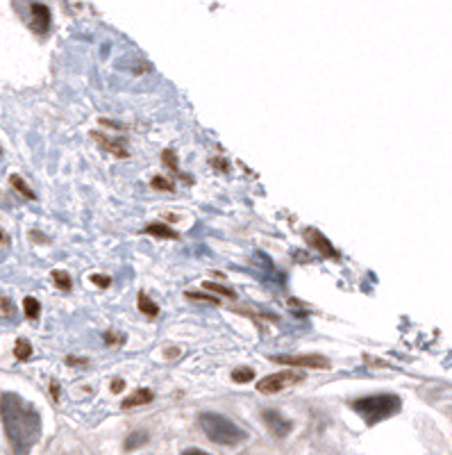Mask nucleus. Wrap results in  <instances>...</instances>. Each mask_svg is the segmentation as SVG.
I'll list each match as a JSON object with an SVG mask.
<instances>
[{
	"label": "nucleus",
	"instance_id": "obj_34",
	"mask_svg": "<svg viewBox=\"0 0 452 455\" xmlns=\"http://www.w3.org/2000/svg\"><path fill=\"white\" fill-rule=\"evenodd\" d=\"M0 153H3V148H0Z\"/></svg>",
	"mask_w": 452,
	"mask_h": 455
},
{
	"label": "nucleus",
	"instance_id": "obj_17",
	"mask_svg": "<svg viewBox=\"0 0 452 455\" xmlns=\"http://www.w3.org/2000/svg\"><path fill=\"white\" fill-rule=\"evenodd\" d=\"M255 380V371L250 367H239L232 371V383L243 385V383H253Z\"/></svg>",
	"mask_w": 452,
	"mask_h": 455
},
{
	"label": "nucleus",
	"instance_id": "obj_29",
	"mask_svg": "<svg viewBox=\"0 0 452 455\" xmlns=\"http://www.w3.org/2000/svg\"><path fill=\"white\" fill-rule=\"evenodd\" d=\"M30 237H32V242H41V244H50V239H46V235H41V233H37V230H32V233H30Z\"/></svg>",
	"mask_w": 452,
	"mask_h": 455
},
{
	"label": "nucleus",
	"instance_id": "obj_24",
	"mask_svg": "<svg viewBox=\"0 0 452 455\" xmlns=\"http://www.w3.org/2000/svg\"><path fill=\"white\" fill-rule=\"evenodd\" d=\"M0 314H3V316H12L14 314V303H12L10 296L0 294Z\"/></svg>",
	"mask_w": 452,
	"mask_h": 455
},
{
	"label": "nucleus",
	"instance_id": "obj_26",
	"mask_svg": "<svg viewBox=\"0 0 452 455\" xmlns=\"http://www.w3.org/2000/svg\"><path fill=\"white\" fill-rule=\"evenodd\" d=\"M91 282H93V285H98L100 289H105V287H109L111 278H109V276H98V273H93V276H91Z\"/></svg>",
	"mask_w": 452,
	"mask_h": 455
},
{
	"label": "nucleus",
	"instance_id": "obj_31",
	"mask_svg": "<svg viewBox=\"0 0 452 455\" xmlns=\"http://www.w3.org/2000/svg\"><path fill=\"white\" fill-rule=\"evenodd\" d=\"M180 353H182L180 348H169V350H166V357H169V360H176V357H180Z\"/></svg>",
	"mask_w": 452,
	"mask_h": 455
},
{
	"label": "nucleus",
	"instance_id": "obj_7",
	"mask_svg": "<svg viewBox=\"0 0 452 455\" xmlns=\"http://www.w3.org/2000/svg\"><path fill=\"white\" fill-rule=\"evenodd\" d=\"M302 235H305V242H307L311 248H314V251H318V255H323V257H338L336 248L329 244V239L320 235L316 228H307Z\"/></svg>",
	"mask_w": 452,
	"mask_h": 455
},
{
	"label": "nucleus",
	"instance_id": "obj_27",
	"mask_svg": "<svg viewBox=\"0 0 452 455\" xmlns=\"http://www.w3.org/2000/svg\"><path fill=\"white\" fill-rule=\"evenodd\" d=\"M109 390H111V394H120L125 390V383L120 380V378H116V380H111V385H109Z\"/></svg>",
	"mask_w": 452,
	"mask_h": 455
},
{
	"label": "nucleus",
	"instance_id": "obj_23",
	"mask_svg": "<svg viewBox=\"0 0 452 455\" xmlns=\"http://www.w3.org/2000/svg\"><path fill=\"white\" fill-rule=\"evenodd\" d=\"M102 339H105V344L107 346H123V341L125 337L120 332H114V330H107L105 334H102Z\"/></svg>",
	"mask_w": 452,
	"mask_h": 455
},
{
	"label": "nucleus",
	"instance_id": "obj_13",
	"mask_svg": "<svg viewBox=\"0 0 452 455\" xmlns=\"http://www.w3.org/2000/svg\"><path fill=\"white\" fill-rule=\"evenodd\" d=\"M162 162H164V164H166V167H169V169H171L173 173H176L178 178H185V180H189V183H191V176H185V173H182V171H180L178 153L173 151V148H166V151L162 153Z\"/></svg>",
	"mask_w": 452,
	"mask_h": 455
},
{
	"label": "nucleus",
	"instance_id": "obj_18",
	"mask_svg": "<svg viewBox=\"0 0 452 455\" xmlns=\"http://www.w3.org/2000/svg\"><path fill=\"white\" fill-rule=\"evenodd\" d=\"M14 355H16V360H21V362L30 360L32 357V344L28 339H19V341H16V346H14Z\"/></svg>",
	"mask_w": 452,
	"mask_h": 455
},
{
	"label": "nucleus",
	"instance_id": "obj_3",
	"mask_svg": "<svg viewBox=\"0 0 452 455\" xmlns=\"http://www.w3.org/2000/svg\"><path fill=\"white\" fill-rule=\"evenodd\" d=\"M200 428H203V433L210 437L214 444H221V446H237L248 440V433L243 431V428H239L228 417L216 415V412H205V415H200Z\"/></svg>",
	"mask_w": 452,
	"mask_h": 455
},
{
	"label": "nucleus",
	"instance_id": "obj_9",
	"mask_svg": "<svg viewBox=\"0 0 452 455\" xmlns=\"http://www.w3.org/2000/svg\"><path fill=\"white\" fill-rule=\"evenodd\" d=\"M153 401H155V392H153V390L139 387L137 392H132L123 403H120V408H123V410H132V408L148 406V403H153Z\"/></svg>",
	"mask_w": 452,
	"mask_h": 455
},
{
	"label": "nucleus",
	"instance_id": "obj_30",
	"mask_svg": "<svg viewBox=\"0 0 452 455\" xmlns=\"http://www.w3.org/2000/svg\"><path fill=\"white\" fill-rule=\"evenodd\" d=\"M50 396L59 401V383L57 380H50Z\"/></svg>",
	"mask_w": 452,
	"mask_h": 455
},
{
	"label": "nucleus",
	"instance_id": "obj_11",
	"mask_svg": "<svg viewBox=\"0 0 452 455\" xmlns=\"http://www.w3.org/2000/svg\"><path fill=\"white\" fill-rule=\"evenodd\" d=\"M137 307H139V312H141L143 316H148V319H157V316H159V305L155 303V300L148 296L146 291H139Z\"/></svg>",
	"mask_w": 452,
	"mask_h": 455
},
{
	"label": "nucleus",
	"instance_id": "obj_32",
	"mask_svg": "<svg viewBox=\"0 0 452 455\" xmlns=\"http://www.w3.org/2000/svg\"><path fill=\"white\" fill-rule=\"evenodd\" d=\"M182 455H210V453H205V451H200V449H189V451H185Z\"/></svg>",
	"mask_w": 452,
	"mask_h": 455
},
{
	"label": "nucleus",
	"instance_id": "obj_10",
	"mask_svg": "<svg viewBox=\"0 0 452 455\" xmlns=\"http://www.w3.org/2000/svg\"><path fill=\"white\" fill-rule=\"evenodd\" d=\"M91 139H95L98 141L102 148H105L107 153H111L114 157H118V160H125L130 153H127V148L123 146V141H111V139H107L105 134L102 132H91Z\"/></svg>",
	"mask_w": 452,
	"mask_h": 455
},
{
	"label": "nucleus",
	"instance_id": "obj_15",
	"mask_svg": "<svg viewBox=\"0 0 452 455\" xmlns=\"http://www.w3.org/2000/svg\"><path fill=\"white\" fill-rule=\"evenodd\" d=\"M146 442H148V433L134 431L132 435H127V440H125V444H123V451H137V449H141Z\"/></svg>",
	"mask_w": 452,
	"mask_h": 455
},
{
	"label": "nucleus",
	"instance_id": "obj_28",
	"mask_svg": "<svg viewBox=\"0 0 452 455\" xmlns=\"http://www.w3.org/2000/svg\"><path fill=\"white\" fill-rule=\"evenodd\" d=\"M210 162H212V167H214V169H219V171H228V169H230V167H228V162H225V160L212 157Z\"/></svg>",
	"mask_w": 452,
	"mask_h": 455
},
{
	"label": "nucleus",
	"instance_id": "obj_14",
	"mask_svg": "<svg viewBox=\"0 0 452 455\" xmlns=\"http://www.w3.org/2000/svg\"><path fill=\"white\" fill-rule=\"evenodd\" d=\"M10 185L16 189V192H19L23 199H28V201H37V194L32 192V189L28 187V183H25V180L19 176V173H12L10 176Z\"/></svg>",
	"mask_w": 452,
	"mask_h": 455
},
{
	"label": "nucleus",
	"instance_id": "obj_21",
	"mask_svg": "<svg viewBox=\"0 0 452 455\" xmlns=\"http://www.w3.org/2000/svg\"><path fill=\"white\" fill-rule=\"evenodd\" d=\"M53 280L62 291H71V276L66 271H53Z\"/></svg>",
	"mask_w": 452,
	"mask_h": 455
},
{
	"label": "nucleus",
	"instance_id": "obj_22",
	"mask_svg": "<svg viewBox=\"0 0 452 455\" xmlns=\"http://www.w3.org/2000/svg\"><path fill=\"white\" fill-rule=\"evenodd\" d=\"M189 300H200V303H210V305H221V300L210 294H200V291H187L185 294Z\"/></svg>",
	"mask_w": 452,
	"mask_h": 455
},
{
	"label": "nucleus",
	"instance_id": "obj_2",
	"mask_svg": "<svg viewBox=\"0 0 452 455\" xmlns=\"http://www.w3.org/2000/svg\"><path fill=\"white\" fill-rule=\"evenodd\" d=\"M400 408H403V401L396 394H373V396L352 401V410L366 422V426H375L393 417L396 412H400Z\"/></svg>",
	"mask_w": 452,
	"mask_h": 455
},
{
	"label": "nucleus",
	"instance_id": "obj_25",
	"mask_svg": "<svg viewBox=\"0 0 452 455\" xmlns=\"http://www.w3.org/2000/svg\"><path fill=\"white\" fill-rule=\"evenodd\" d=\"M66 364H68V367H80V369H86L91 362H89V360H84V357H73V355H68V357H66Z\"/></svg>",
	"mask_w": 452,
	"mask_h": 455
},
{
	"label": "nucleus",
	"instance_id": "obj_16",
	"mask_svg": "<svg viewBox=\"0 0 452 455\" xmlns=\"http://www.w3.org/2000/svg\"><path fill=\"white\" fill-rule=\"evenodd\" d=\"M23 310H25V316H28L30 321H37L39 314H41V305L34 296H25L23 298Z\"/></svg>",
	"mask_w": 452,
	"mask_h": 455
},
{
	"label": "nucleus",
	"instance_id": "obj_6",
	"mask_svg": "<svg viewBox=\"0 0 452 455\" xmlns=\"http://www.w3.org/2000/svg\"><path fill=\"white\" fill-rule=\"evenodd\" d=\"M28 12H30V28H32V32L46 34L50 30V19H53V14H50V7L43 5V3H30L28 5Z\"/></svg>",
	"mask_w": 452,
	"mask_h": 455
},
{
	"label": "nucleus",
	"instance_id": "obj_4",
	"mask_svg": "<svg viewBox=\"0 0 452 455\" xmlns=\"http://www.w3.org/2000/svg\"><path fill=\"white\" fill-rule=\"evenodd\" d=\"M302 380H305V373H302V371H295V369H284V371H277V373L262 378V380L257 383V392L277 394V392L291 387V385H298Z\"/></svg>",
	"mask_w": 452,
	"mask_h": 455
},
{
	"label": "nucleus",
	"instance_id": "obj_33",
	"mask_svg": "<svg viewBox=\"0 0 452 455\" xmlns=\"http://www.w3.org/2000/svg\"><path fill=\"white\" fill-rule=\"evenodd\" d=\"M0 244H10V239H7V235L3 233V228H0Z\"/></svg>",
	"mask_w": 452,
	"mask_h": 455
},
{
	"label": "nucleus",
	"instance_id": "obj_20",
	"mask_svg": "<svg viewBox=\"0 0 452 455\" xmlns=\"http://www.w3.org/2000/svg\"><path fill=\"white\" fill-rule=\"evenodd\" d=\"M150 187L157 189V192H176V185H173L171 178H164V176H155L150 180Z\"/></svg>",
	"mask_w": 452,
	"mask_h": 455
},
{
	"label": "nucleus",
	"instance_id": "obj_19",
	"mask_svg": "<svg viewBox=\"0 0 452 455\" xmlns=\"http://www.w3.org/2000/svg\"><path fill=\"white\" fill-rule=\"evenodd\" d=\"M203 287H205L207 291H214V294L225 296V298H230V300L237 298V291H232L230 287H223V285H219V282H205Z\"/></svg>",
	"mask_w": 452,
	"mask_h": 455
},
{
	"label": "nucleus",
	"instance_id": "obj_5",
	"mask_svg": "<svg viewBox=\"0 0 452 455\" xmlns=\"http://www.w3.org/2000/svg\"><path fill=\"white\" fill-rule=\"evenodd\" d=\"M273 362L277 364H286V367H302V369H329L332 362L325 355L318 353H307V355H277L273 357Z\"/></svg>",
	"mask_w": 452,
	"mask_h": 455
},
{
	"label": "nucleus",
	"instance_id": "obj_1",
	"mask_svg": "<svg viewBox=\"0 0 452 455\" xmlns=\"http://www.w3.org/2000/svg\"><path fill=\"white\" fill-rule=\"evenodd\" d=\"M0 419L12 446L14 455H28V451L37 444L41 435V419L25 399L16 394H3L0 396Z\"/></svg>",
	"mask_w": 452,
	"mask_h": 455
},
{
	"label": "nucleus",
	"instance_id": "obj_12",
	"mask_svg": "<svg viewBox=\"0 0 452 455\" xmlns=\"http://www.w3.org/2000/svg\"><path fill=\"white\" fill-rule=\"evenodd\" d=\"M146 233L157 239H180V235L173 228H169L166 223H150V226H146Z\"/></svg>",
	"mask_w": 452,
	"mask_h": 455
},
{
	"label": "nucleus",
	"instance_id": "obj_8",
	"mask_svg": "<svg viewBox=\"0 0 452 455\" xmlns=\"http://www.w3.org/2000/svg\"><path fill=\"white\" fill-rule=\"evenodd\" d=\"M262 419H264V424L268 426V431H271L275 437H286L293 428V424L289 422V419H284L280 412H275V410H264Z\"/></svg>",
	"mask_w": 452,
	"mask_h": 455
}]
</instances>
